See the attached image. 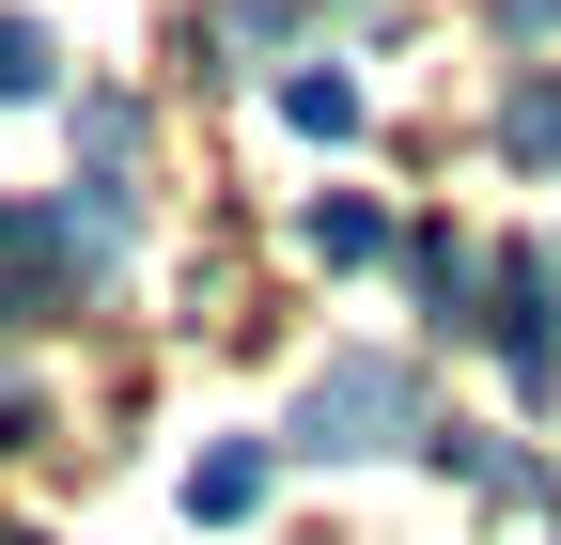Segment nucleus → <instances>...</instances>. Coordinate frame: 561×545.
Here are the masks:
<instances>
[{"mask_svg": "<svg viewBox=\"0 0 561 545\" xmlns=\"http://www.w3.org/2000/svg\"><path fill=\"white\" fill-rule=\"evenodd\" d=\"M483 327H500V359H515V390H561V327H546V265H530V250L500 265V312H483Z\"/></svg>", "mask_w": 561, "mask_h": 545, "instance_id": "7ed1b4c3", "label": "nucleus"}, {"mask_svg": "<svg viewBox=\"0 0 561 545\" xmlns=\"http://www.w3.org/2000/svg\"><path fill=\"white\" fill-rule=\"evenodd\" d=\"M79 281H94V234H79V219H32V202H0V327H16V312H62Z\"/></svg>", "mask_w": 561, "mask_h": 545, "instance_id": "f257e3e1", "label": "nucleus"}, {"mask_svg": "<svg viewBox=\"0 0 561 545\" xmlns=\"http://www.w3.org/2000/svg\"><path fill=\"white\" fill-rule=\"evenodd\" d=\"M500 141H515L530 172H561V79H515V109H500Z\"/></svg>", "mask_w": 561, "mask_h": 545, "instance_id": "6e6552de", "label": "nucleus"}, {"mask_svg": "<svg viewBox=\"0 0 561 545\" xmlns=\"http://www.w3.org/2000/svg\"><path fill=\"white\" fill-rule=\"evenodd\" d=\"M297 250H312V265H375V250H390V219H375L359 187H328L312 219H297Z\"/></svg>", "mask_w": 561, "mask_h": 545, "instance_id": "39448f33", "label": "nucleus"}, {"mask_svg": "<svg viewBox=\"0 0 561 545\" xmlns=\"http://www.w3.org/2000/svg\"><path fill=\"white\" fill-rule=\"evenodd\" d=\"M79 156H94V202H125V172H140V109H125V94L79 109Z\"/></svg>", "mask_w": 561, "mask_h": 545, "instance_id": "0eeeda50", "label": "nucleus"}, {"mask_svg": "<svg viewBox=\"0 0 561 545\" xmlns=\"http://www.w3.org/2000/svg\"><path fill=\"white\" fill-rule=\"evenodd\" d=\"M280 125H297V141H359V79L297 62V79H280Z\"/></svg>", "mask_w": 561, "mask_h": 545, "instance_id": "423d86ee", "label": "nucleus"}, {"mask_svg": "<svg viewBox=\"0 0 561 545\" xmlns=\"http://www.w3.org/2000/svg\"><path fill=\"white\" fill-rule=\"evenodd\" d=\"M187 514H203V530H250V514H265V452H250V437L203 452V467H187Z\"/></svg>", "mask_w": 561, "mask_h": 545, "instance_id": "20e7f679", "label": "nucleus"}, {"mask_svg": "<svg viewBox=\"0 0 561 545\" xmlns=\"http://www.w3.org/2000/svg\"><path fill=\"white\" fill-rule=\"evenodd\" d=\"M297 437H312V452H375V437H405V359H328L312 405H297Z\"/></svg>", "mask_w": 561, "mask_h": 545, "instance_id": "f03ea898", "label": "nucleus"}, {"mask_svg": "<svg viewBox=\"0 0 561 545\" xmlns=\"http://www.w3.org/2000/svg\"><path fill=\"white\" fill-rule=\"evenodd\" d=\"M500 16H515V32H561V0H500Z\"/></svg>", "mask_w": 561, "mask_h": 545, "instance_id": "9d476101", "label": "nucleus"}, {"mask_svg": "<svg viewBox=\"0 0 561 545\" xmlns=\"http://www.w3.org/2000/svg\"><path fill=\"white\" fill-rule=\"evenodd\" d=\"M0 94H47V32L32 16H0Z\"/></svg>", "mask_w": 561, "mask_h": 545, "instance_id": "1a4fd4ad", "label": "nucleus"}]
</instances>
